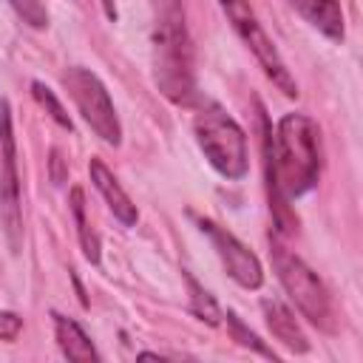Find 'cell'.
Wrapping results in <instances>:
<instances>
[{
    "label": "cell",
    "instance_id": "6da1fadb",
    "mask_svg": "<svg viewBox=\"0 0 363 363\" xmlns=\"http://www.w3.org/2000/svg\"><path fill=\"white\" fill-rule=\"evenodd\" d=\"M264 125V167H267V190H269V210L284 233H289L298 221L289 213L286 201L309 193L320 179V130L315 119L306 113H286L281 116L275 136L261 116Z\"/></svg>",
    "mask_w": 363,
    "mask_h": 363
},
{
    "label": "cell",
    "instance_id": "7a4b0ae2",
    "mask_svg": "<svg viewBox=\"0 0 363 363\" xmlns=\"http://www.w3.org/2000/svg\"><path fill=\"white\" fill-rule=\"evenodd\" d=\"M153 82L173 105L196 99L193 45L182 0H153Z\"/></svg>",
    "mask_w": 363,
    "mask_h": 363
},
{
    "label": "cell",
    "instance_id": "3957f363",
    "mask_svg": "<svg viewBox=\"0 0 363 363\" xmlns=\"http://www.w3.org/2000/svg\"><path fill=\"white\" fill-rule=\"evenodd\" d=\"M193 130L204 159L213 164L216 173H221L230 182H238L247 176L250 170L247 136L233 116H227L218 105H210L196 113Z\"/></svg>",
    "mask_w": 363,
    "mask_h": 363
},
{
    "label": "cell",
    "instance_id": "277c9868",
    "mask_svg": "<svg viewBox=\"0 0 363 363\" xmlns=\"http://www.w3.org/2000/svg\"><path fill=\"white\" fill-rule=\"evenodd\" d=\"M269 252H272V267L278 272V281L286 289V295L292 298V303L298 306V312L309 323H315L320 329H332V301H329V292L320 284V278L278 241H272Z\"/></svg>",
    "mask_w": 363,
    "mask_h": 363
},
{
    "label": "cell",
    "instance_id": "5b68a950",
    "mask_svg": "<svg viewBox=\"0 0 363 363\" xmlns=\"http://www.w3.org/2000/svg\"><path fill=\"white\" fill-rule=\"evenodd\" d=\"M62 85L68 91V96L74 99L77 111L82 113V119L91 125V130L108 142V145H119L122 142V125L116 116V108L105 91V85L99 82L96 74H91L82 65H74L62 74Z\"/></svg>",
    "mask_w": 363,
    "mask_h": 363
},
{
    "label": "cell",
    "instance_id": "8992f818",
    "mask_svg": "<svg viewBox=\"0 0 363 363\" xmlns=\"http://www.w3.org/2000/svg\"><path fill=\"white\" fill-rule=\"evenodd\" d=\"M224 14L230 17L233 28L238 31V37L247 43V48L255 54V60L261 62L264 74L272 79V85H278V91H284L286 96H298V85L292 79V74L286 71L275 43L267 37V31L261 28V23L255 20V11L250 9L247 0H218Z\"/></svg>",
    "mask_w": 363,
    "mask_h": 363
},
{
    "label": "cell",
    "instance_id": "52a82bcc",
    "mask_svg": "<svg viewBox=\"0 0 363 363\" xmlns=\"http://www.w3.org/2000/svg\"><path fill=\"white\" fill-rule=\"evenodd\" d=\"M0 221L9 238V247L17 252L23 238V213H20V179H17V150L11 133L9 102H0Z\"/></svg>",
    "mask_w": 363,
    "mask_h": 363
},
{
    "label": "cell",
    "instance_id": "ba28073f",
    "mask_svg": "<svg viewBox=\"0 0 363 363\" xmlns=\"http://www.w3.org/2000/svg\"><path fill=\"white\" fill-rule=\"evenodd\" d=\"M199 227H201V233L210 235V241H213V247H216V252H218V258H221L227 275H230L238 286H244V289H258V286L264 284L261 261H258L255 252H250L233 233H227L224 227H218V224H213V221H207V218H199Z\"/></svg>",
    "mask_w": 363,
    "mask_h": 363
},
{
    "label": "cell",
    "instance_id": "9c48e42d",
    "mask_svg": "<svg viewBox=\"0 0 363 363\" xmlns=\"http://www.w3.org/2000/svg\"><path fill=\"white\" fill-rule=\"evenodd\" d=\"M88 173H91V182H94V187L102 193V199H105V204L111 207V213L125 224V227H133L136 224V218H139V213H136V204L130 201V196L122 190V184L116 182V176L105 167V162L102 159H91V164H88Z\"/></svg>",
    "mask_w": 363,
    "mask_h": 363
},
{
    "label": "cell",
    "instance_id": "30bf717a",
    "mask_svg": "<svg viewBox=\"0 0 363 363\" xmlns=\"http://www.w3.org/2000/svg\"><path fill=\"white\" fill-rule=\"evenodd\" d=\"M309 26H315L320 34L329 40L340 43L343 40V11L337 0H286Z\"/></svg>",
    "mask_w": 363,
    "mask_h": 363
},
{
    "label": "cell",
    "instance_id": "8fae6325",
    "mask_svg": "<svg viewBox=\"0 0 363 363\" xmlns=\"http://www.w3.org/2000/svg\"><path fill=\"white\" fill-rule=\"evenodd\" d=\"M261 309H264L267 326H269V332H272L275 340H281L286 349H292V352H298V354L309 352V340H306V335L301 332L295 315H292L281 301H269V298H267V301L261 303Z\"/></svg>",
    "mask_w": 363,
    "mask_h": 363
},
{
    "label": "cell",
    "instance_id": "7c38bea8",
    "mask_svg": "<svg viewBox=\"0 0 363 363\" xmlns=\"http://www.w3.org/2000/svg\"><path fill=\"white\" fill-rule=\"evenodd\" d=\"M54 332H57V343L62 349V354L74 363H91L99 360V352L94 349L91 337L79 329V323H74L71 318L54 315Z\"/></svg>",
    "mask_w": 363,
    "mask_h": 363
},
{
    "label": "cell",
    "instance_id": "4fadbf2b",
    "mask_svg": "<svg viewBox=\"0 0 363 363\" xmlns=\"http://www.w3.org/2000/svg\"><path fill=\"white\" fill-rule=\"evenodd\" d=\"M71 213H74V221H77V235H79V244H82V252L91 264H99V235L94 233L88 216H85V193L82 187H71Z\"/></svg>",
    "mask_w": 363,
    "mask_h": 363
},
{
    "label": "cell",
    "instance_id": "5bb4252c",
    "mask_svg": "<svg viewBox=\"0 0 363 363\" xmlns=\"http://www.w3.org/2000/svg\"><path fill=\"white\" fill-rule=\"evenodd\" d=\"M184 281H187V286H190V306H193V312H196L201 320H207L210 326H216L218 318H221V312H218L213 295H210V292H207L190 272H184Z\"/></svg>",
    "mask_w": 363,
    "mask_h": 363
},
{
    "label": "cell",
    "instance_id": "9a60e30c",
    "mask_svg": "<svg viewBox=\"0 0 363 363\" xmlns=\"http://www.w3.org/2000/svg\"><path fill=\"white\" fill-rule=\"evenodd\" d=\"M31 94H34V99L45 108V113L60 125V128H65V130H71L74 125H71V119H68V113H65V108L60 105V99L54 96V91L51 88H45L43 82H31Z\"/></svg>",
    "mask_w": 363,
    "mask_h": 363
},
{
    "label": "cell",
    "instance_id": "2e32d148",
    "mask_svg": "<svg viewBox=\"0 0 363 363\" xmlns=\"http://www.w3.org/2000/svg\"><path fill=\"white\" fill-rule=\"evenodd\" d=\"M227 326H230L233 340H238L241 346H247V349H252V352H258V354H264V357H272V360H275V352H272V349H267V346L258 340V335H255V332H250V329L238 320V315H235V312H227Z\"/></svg>",
    "mask_w": 363,
    "mask_h": 363
},
{
    "label": "cell",
    "instance_id": "e0dca14e",
    "mask_svg": "<svg viewBox=\"0 0 363 363\" xmlns=\"http://www.w3.org/2000/svg\"><path fill=\"white\" fill-rule=\"evenodd\" d=\"M9 3L20 14V20L28 23L31 28H45L48 26V11L43 9L40 0H9Z\"/></svg>",
    "mask_w": 363,
    "mask_h": 363
},
{
    "label": "cell",
    "instance_id": "ac0fdd59",
    "mask_svg": "<svg viewBox=\"0 0 363 363\" xmlns=\"http://www.w3.org/2000/svg\"><path fill=\"white\" fill-rule=\"evenodd\" d=\"M23 329V320L14 312H0V340H14Z\"/></svg>",
    "mask_w": 363,
    "mask_h": 363
},
{
    "label": "cell",
    "instance_id": "d6986e66",
    "mask_svg": "<svg viewBox=\"0 0 363 363\" xmlns=\"http://www.w3.org/2000/svg\"><path fill=\"white\" fill-rule=\"evenodd\" d=\"M51 179H54L57 184L65 179V173H62V159H60L57 150H51Z\"/></svg>",
    "mask_w": 363,
    "mask_h": 363
},
{
    "label": "cell",
    "instance_id": "ffe728a7",
    "mask_svg": "<svg viewBox=\"0 0 363 363\" xmlns=\"http://www.w3.org/2000/svg\"><path fill=\"white\" fill-rule=\"evenodd\" d=\"M102 6H105V14H108L111 20H116V6H113V0H102Z\"/></svg>",
    "mask_w": 363,
    "mask_h": 363
}]
</instances>
